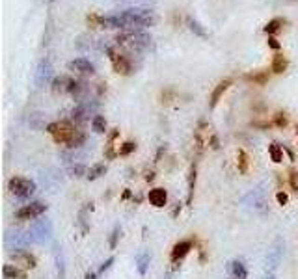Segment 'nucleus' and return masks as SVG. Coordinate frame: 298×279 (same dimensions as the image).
<instances>
[{
  "mask_svg": "<svg viewBox=\"0 0 298 279\" xmlns=\"http://www.w3.org/2000/svg\"><path fill=\"white\" fill-rule=\"evenodd\" d=\"M157 15L151 10L142 8H131L116 15H99V26L103 28H125V30H140L147 26H155Z\"/></svg>",
  "mask_w": 298,
  "mask_h": 279,
  "instance_id": "f257e3e1",
  "label": "nucleus"
},
{
  "mask_svg": "<svg viewBox=\"0 0 298 279\" xmlns=\"http://www.w3.org/2000/svg\"><path fill=\"white\" fill-rule=\"evenodd\" d=\"M114 41H116V45L142 51V49L149 47V43H151V35L142 32V30H125V32H121V34L116 35Z\"/></svg>",
  "mask_w": 298,
  "mask_h": 279,
  "instance_id": "f03ea898",
  "label": "nucleus"
},
{
  "mask_svg": "<svg viewBox=\"0 0 298 279\" xmlns=\"http://www.w3.org/2000/svg\"><path fill=\"white\" fill-rule=\"evenodd\" d=\"M47 132L51 134L52 140L56 143H67L69 145V142L73 140L77 129L69 121H54V123H51V125L47 127Z\"/></svg>",
  "mask_w": 298,
  "mask_h": 279,
  "instance_id": "7ed1b4c3",
  "label": "nucleus"
},
{
  "mask_svg": "<svg viewBox=\"0 0 298 279\" xmlns=\"http://www.w3.org/2000/svg\"><path fill=\"white\" fill-rule=\"evenodd\" d=\"M8 188L15 197L28 200L30 195H34L35 192V182L30 181V179H24V177H12L10 182H8Z\"/></svg>",
  "mask_w": 298,
  "mask_h": 279,
  "instance_id": "20e7f679",
  "label": "nucleus"
},
{
  "mask_svg": "<svg viewBox=\"0 0 298 279\" xmlns=\"http://www.w3.org/2000/svg\"><path fill=\"white\" fill-rule=\"evenodd\" d=\"M52 91L54 93H69V95H79L82 91V84L79 80L71 78V76H56L52 80Z\"/></svg>",
  "mask_w": 298,
  "mask_h": 279,
  "instance_id": "39448f33",
  "label": "nucleus"
},
{
  "mask_svg": "<svg viewBox=\"0 0 298 279\" xmlns=\"http://www.w3.org/2000/svg\"><path fill=\"white\" fill-rule=\"evenodd\" d=\"M106 54H108L110 62H112V67H114V71L118 74L127 76V74L132 73V63H131V60L125 56V54L118 52L114 47H108V49H106Z\"/></svg>",
  "mask_w": 298,
  "mask_h": 279,
  "instance_id": "423d86ee",
  "label": "nucleus"
},
{
  "mask_svg": "<svg viewBox=\"0 0 298 279\" xmlns=\"http://www.w3.org/2000/svg\"><path fill=\"white\" fill-rule=\"evenodd\" d=\"M47 203L43 201H32L28 205L21 207L17 212H15V218L21 220V222H28V220H35V218H40L43 212H47Z\"/></svg>",
  "mask_w": 298,
  "mask_h": 279,
  "instance_id": "0eeeda50",
  "label": "nucleus"
},
{
  "mask_svg": "<svg viewBox=\"0 0 298 279\" xmlns=\"http://www.w3.org/2000/svg\"><path fill=\"white\" fill-rule=\"evenodd\" d=\"M52 234V225L49 220H41V222H38L32 227V233H30V236H32V240L34 242H40V244H43V242H49V238H51Z\"/></svg>",
  "mask_w": 298,
  "mask_h": 279,
  "instance_id": "6e6552de",
  "label": "nucleus"
},
{
  "mask_svg": "<svg viewBox=\"0 0 298 279\" xmlns=\"http://www.w3.org/2000/svg\"><path fill=\"white\" fill-rule=\"evenodd\" d=\"M69 71H73L77 74H82V76H92L95 73V65H93L90 60L86 58H77L73 62H69Z\"/></svg>",
  "mask_w": 298,
  "mask_h": 279,
  "instance_id": "1a4fd4ad",
  "label": "nucleus"
},
{
  "mask_svg": "<svg viewBox=\"0 0 298 279\" xmlns=\"http://www.w3.org/2000/svg\"><path fill=\"white\" fill-rule=\"evenodd\" d=\"M52 76V65L49 60H41L40 65H38V71H35V84L38 88H43V86L51 80Z\"/></svg>",
  "mask_w": 298,
  "mask_h": 279,
  "instance_id": "9d476101",
  "label": "nucleus"
},
{
  "mask_svg": "<svg viewBox=\"0 0 298 279\" xmlns=\"http://www.w3.org/2000/svg\"><path fill=\"white\" fill-rule=\"evenodd\" d=\"M12 259L17 262L19 266L26 268V270H34L38 266V259H35L32 253L28 251H17V253H12Z\"/></svg>",
  "mask_w": 298,
  "mask_h": 279,
  "instance_id": "9b49d317",
  "label": "nucleus"
},
{
  "mask_svg": "<svg viewBox=\"0 0 298 279\" xmlns=\"http://www.w3.org/2000/svg\"><path fill=\"white\" fill-rule=\"evenodd\" d=\"M190 250H192V242L190 240H181V242H177V244L172 248V262H179L183 261L184 257L189 255Z\"/></svg>",
  "mask_w": 298,
  "mask_h": 279,
  "instance_id": "f8f14e48",
  "label": "nucleus"
},
{
  "mask_svg": "<svg viewBox=\"0 0 298 279\" xmlns=\"http://www.w3.org/2000/svg\"><path fill=\"white\" fill-rule=\"evenodd\" d=\"M147 200H149V203H151L153 207H157V209H162V207L168 203L166 190H164V188H153V190H149Z\"/></svg>",
  "mask_w": 298,
  "mask_h": 279,
  "instance_id": "ddd939ff",
  "label": "nucleus"
},
{
  "mask_svg": "<svg viewBox=\"0 0 298 279\" xmlns=\"http://www.w3.org/2000/svg\"><path fill=\"white\" fill-rule=\"evenodd\" d=\"M230 86H231V78H226V80H222V82H218L216 88H214L211 93V108L216 106L218 101L224 97V93L230 90Z\"/></svg>",
  "mask_w": 298,
  "mask_h": 279,
  "instance_id": "4468645a",
  "label": "nucleus"
},
{
  "mask_svg": "<svg viewBox=\"0 0 298 279\" xmlns=\"http://www.w3.org/2000/svg\"><path fill=\"white\" fill-rule=\"evenodd\" d=\"M230 272L235 279H246V275H248V270H246V266H244V262L242 261L230 262Z\"/></svg>",
  "mask_w": 298,
  "mask_h": 279,
  "instance_id": "2eb2a0df",
  "label": "nucleus"
},
{
  "mask_svg": "<svg viewBox=\"0 0 298 279\" xmlns=\"http://www.w3.org/2000/svg\"><path fill=\"white\" fill-rule=\"evenodd\" d=\"M285 24V19H272V21H269V23L265 24V34H269V35H274L276 32H280L281 30V26Z\"/></svg>",
  "mask_w": 298,
  "mask_h": 279,
  "instance_id": "dca6fc26",
  "label": "nucleus"
},
{
  "mask_svg": "<svg viewBox=\"0 0 298 279\" xmlns=\"http://www.w3.org/2000/svg\"><path fill=\"white\" fill-rule=\"evenodd\" d=\"M287 65H289L287 58L283 56V54H276L274 60H272V71H274L276 74H281L287 69Z\"/></svg>",
  "mask_w": 298,
  "mask_h": 279,
  "instance_id": "f3484780",
  "label": "nucleus"
},
{
  "mask_svg": "<svg viewBox=\"0 0 298 279\" xmlns=\"http://www.w3.org/2000/svg\"><path fill=\"white\" fill-rule=\"evenodd\" d=\"M106 173V164H93L90 170H88V175L86 179L88 181H95L99 177H103Z\"/></svg>",
  "mask_w": 298,
  "mask_h": 279,
  "instance_id": "a211bd4d",
  "label": "nucleus"
},
{
  "mask_svg": "<svg viewBox=\"0 0 298 279\" xmlns=\"http://www.w3.org/2000/svg\"><path fill=\"white\" fill-rule=\"evenodd\" d=\"M4 275H6V279H26V273L23 270H19L17 266H13V264L4 266Z\"/></svg>",
  "mask_w": 298,
  "mask_h": 279,
  "instance_id": "6ab92c4d",
  "label": "nucleus"
},
{
  "mask_svg": "<svg viewBox=\"0 0 298 279\" xmlns=\"http://www.w3.org/2000/svg\"><path fill=\"white\" fill-rule=\"evenodd\" d=\"M280 242H276V246L272 248V250L269 251V264L270 268H276L278 264H280L281 261V248H280Z\"/></svg>",
  "mask_w": 298,
  "mask_h": 279,
  "instance_id": "aec40b11",
  "label": "nucleus"
},
{
  "mask_svg": "<svg viewBox=\"0 0 298 279\" xmlns=\"http://www.w3.org/2000/svg\"><path fill=\"white\" fill-rule=\"evenodd\" d=\"M149 262H151L149 253H140V255L136 257V268H138V272H140V275H145V272H147V268H149Z\"/></svg>",
  "mask_w": 298,
  "mask_h": 279,
  "instance_id": "412c9836",
  "label": "nucleus"
},
{
  "mask_svg": "<svg viewBox=\"0 0 298 279\" xmlns=\"http://www.w3.org/2000/svg\"><path fill=\"white\" fill-rule=\"evenodd\" d=\"M248 166H250V160H248L246 151H244V149H239V153H237V168H239L241 173H246Z\"/></svg>",
  "mask_w": 298,
  "mask_h": 279,
  "instance_id": "4be33fe9",
  "label": "nucleus"
},
{
  "mask_svg": "<svg viewBox=\"0 0 298 279\" xmlns=\"http://www.w3.org/2000/svg\"><path fill=\"white\" fill-rule=\"evenodd\" d=\"M187 24H189V28L192 30V32H194V34L198 35V37H201V39H205V37H207V32H205V28H203V26H201V24L198 23V21H196V19L189 17V19H187Z\"/></svg>",
  "mask_w": 298,
  "mask_h": 279,
  "instance_id": "5701e85b",
  "label": "nucleus"
},
{
  "mask_svg": "<svg viewBox=\"0 0 298 279\" xmlns=\"http://www.w3.org/2000/svg\"><path fill=\"white\" fill-rule=\"evenodd\" d=\"M269 154H270V158H272V162H276V164L283 162V149H281L278 143H270Z\"/></svg>",
  "mask_w": 298,
  "mask_h": 279,
  "instance_id": "b1692460",
  "label": "nucleus"
},
{
  "mask_svg": "<svg viewBox=\"0 0 298 279\" xmlns=\"http://www.w3.org/2000/svg\"><path fill=\"white\" fill-rule=\"evenodd\" d=\"M86 115H88L86 106H77V108H73V112H71V121H73V123H84V121H86Z\"/></svg>",
  "mask_w": 298,
  "mask_h": 279,
  "instance_id": "393cba45",
  "label": "nucleus"
},
{
  "mask_svg": "<svg viewBox=\"0 0 298 279\" xmlns=\"http://www.w3.org/2000/svg\"><path fill=\"white\" fill-rule=\"evenodd\" d=\"M246 80H252L255 84L259 86H265L269 82V71H259V73H250L246 74Z\"/></svg>",
  "mask_w": 298,
  "mask_h": 279,
  "instance_id": "a878e982",
  "label": "nucleus"
},
{
  "mask_svg": "<svg viewBox=\"0 0 298 279\" xmlns=\"http://www.w3.org/2000/svg\"><path fill=\"white\" fill-rule=\"evenodd\" d=\"M92 129H93V132H97V134L106 132V119H104L103 115H95L92 119Z\"/></svg>",
  "mask_w": 298,
  "mask_h": 279,
  "instance_id": "bb28decb",
  "label": "nucleus"
},
{
  "mask_svg": "<svg viewBox=\"0 0 298 279\" xmlns=\"http://www.w3.org/2000/svg\"><path fill=\"white\" fill-rule=\"evenodd\" d=\"M84 142H86V134H84V132H82V131H79V129H77V132H74L73 140L69 142L67 147L77 149V147H81V145H82V143H84Z\"/></svg>",
  "mask_w": 298,
  "mask_h": 279,
  "instance_id": "cd10ccee",
  "label": "nucleus"
},
{
  "mask_svg": "<svg viewBox=\"0 0 298 279\" xmlns=\"http://www.w3.org/2000/svg\"><path fill=\"white\" fill-rule=\"evenodd\" d=\"M136 151V143L134 142H125L123 145H120V149H118V154H121V156H127V154H131Z\"/></svg>",
  "mask_w": 298,
  "mask_h": 279,
  "instance_id": "c85d7f7f",
  "label": "nucleus"
},
{
  "mask_svg": "<svg viewBox=\"0 0 298 279\" xmlns=\"http://www.w3.org/2000/svg\"><path fill=\"white\" fill-rule=\"evenodd\" d=\"M194 188H196V166H192V170H190V177H189V203L192 201Z\"/></svg>",
  "mask_w": 298,
  "mask_h": 279,
  "instance_id": "c756f323",
  "label": "nucleus"
},
{
  "mask_svg": "<svg viewBox=\"0 0 298 279\" xmlns=\"http://www.w3.org/2000/svg\"><path fill=\"white\" fill-rule=\"evenodd\" d=\"M69 173H71L73 177H82V175H88V170L82 164H77V166H71Z\"/></svg>",
  "mask_w": 298,
  "mask_h": 279,
  "instance_id": "7c9ffc66",
  "label": "nucleus"
},
{
  "mask_svg": "<svg viewBox=\"0 0 298 279\" xmlns=\"http://www.w3.org/2000/svg\"><path fill=\"white\" fill-rule=\"evenodd\" d=\"M289 182H291V188L298 194V171L296 170L289 171Z\"/></svg>",
  "mask_w": 298,
  "mask_h": 279,
  "instance_id": "2f4dec72",
  "label": "nucleus"
},
{
  "mask_svg": "<svg viewBox=\"0 0 298 279\" xmlns=\"http://www.w3.org/2000/svg\"><path fill=\"white\" fill-rule=\"evenodd\" d=\"M274 125L276 127H285L287 125V117H285V114H276L274 115Z\"/></svg>",
  "mask_w": 298,
  "mask_h": 279,
  "instance_id": "473e14b6",
  "label": "nucleus"
},
{
  "mask_svg": "<svg viewBox=\"0 0 298 279\" xmlns=\"http://www.w3.org/2000/svg\"><path fill=\"white\" fill-rule=\"evenodd\" d=\"M120 233H121L120 227H116L114 231H112V236H110V248H112V250L116 248V242H118V236H120Z\"/></svg>",
  "mask_w": 298,
  "mask_h": 279,
  "instance_id": "72a5a7b5",
  "label": "nucleus"
},
{
  "mask_svg": "<svg viewBox=\"0 0 298 279\" xmlns=\"http://www.w3.org/2000/svg\"><path fill=\"white\" fill-rule=\"evenodd\" d=\"M112 264H114V257H110V259H106V261L103 262V266L99 268V272H97V273H103V272H106V270H108V268L112 266Z\"/></svg>",
  "mask_w": 298,
  "mask_h": 279,
  "instance_id": "f704fd0d",
  "label": "nucleus"
},
{
  "mask_svg": "<svg viewBox=\"0 0 298 279\" xmlns=\"http://www.w3.org/2000/svg\"><path fill=\"white\" fill-rule=\"evenodd\" d=\"M56 262H58V272H60V277H65V272H63V261H62V253L58 255L56 253Z\"/></svg>",
  "mask_w": 298,
  "mask_h": 279,
  "instance_id": "c9c22d12",
  "label": "nucleus"
},
{
  "mask_svg": "<svg viewBox=\"0 0 298 279\" xmlns=\"http://www.w3.org/2000/svg\"><path fill=\"white\" fill-rule=\"evenodd\" d=\"M269 47H270V49H274V51H280V41H278V39H276V37H274V35H269Z\"/></svg>",
  "mask_w": 298,
  "mask_h": 279,
  "instance_id": "e433bc0d",
  "label": "nucleus"
},
{
  "mask_svg": "<svg viewBox=\"0 0 298 279\" xmlns=\"http://www.w3.org/2000/svg\"><path fill=\"white\" fill-rule=\"evenodd\" d=\"M276 200H278V203H280V205H287L289 197H287L285 192H278V194H276Z\"/></svg>",
  "mask_w": 298,
  "mask_h": 279,
  "instance_id": "4c0bfd02",
  "label": "nucleus"
},
{
  "mask_svg": "<svg viewBox=\"0 0 298 279\" xmlns=\"http://www.w3.org/2000/svg\"><path fill=\"white\" fill-rule=\"evenodd\" d=\"M95 275H97V273H93V272H88V273H86V279H95Z\"/></svg>",
  "mask_w": 298,
  "mask_h": 279,
  "instance_id": "58836bf2",
  "label": "nucleus"
},
{
  "mask_svg": "<svg viewBox=\"0 0 298 279\" xmlns=\"http://www.w3.org/2000/svg\"><path fill=\"white\" fill-rule=\"evenodd\" d=\"M267 279H276V277H274V275H269V277H267Z\"/></svg>",
  "mask_w": 298,
  "mask_h": 279,
  "instance_id": "ea45409f",
  "label": "nucleus"
},
{
  "mask_svg": "<svg viewBox=\"0 0 298 279\" xmlns=\"http://www.w3.org/2000/svg\"><path fill=\"white\" fill-rule=\"evenodd\" d=\"M296 131H298V129H296Z\"/></svg>",
  "mask_w": 298,
  "mask_h": 279,
  "instance_id": "a19ab883",
  "label": "nucleus"
}]
</instances>
